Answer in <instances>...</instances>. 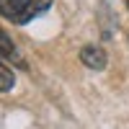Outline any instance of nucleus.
Wrapping results in <instances>:
<instances>
[{"label": "nucleus", "mask_w": 129, "mask_h": 129, "mask_svg": "<svg viewBox=\"0 0 129 129\" xmlns=\"http://www.w3.org/2000/svg\"><path fill=\"white\" fill-rule=\"evenodd\" d=\"M52 5V0H0V16L13 23H28Z\"/></svg>", "instance_id": "1"}, {"label": "nucleus", "mask_w": 129, "mask_h": 129, "mask_svg": "<svg viewBox=\"0 0 129 129\" xmlns=\"http://www.w3.org/2000/svg\"><path fill=\"white\" fill-rule=\"evenodd\" d=\"M80 62L85 64V67H90V70H103L106 67V52L101 47L88 44V47L80 49Z\"/></svg>", "instance_id": "2"}, {"label": "nucleus", "mask_w": 129, "mask_h": 129, "mask_svg": "<svg viewBox=\"0 0 129 129\" xmlns=\"http://www.w3.org/2000/svg\"><path fill=\"white\" fill-rule=\"evenodd\" d=\"M0 57H5V59H10V62L23 64V62H21V57H18V52H16V47H13V41H10V36L5 34L3 28H0Z\"/></svg>", "instance_id": "3"}, {"label": "nucleus", "mask_w": 129, "mask_h": 129, "mask_svg": "<svg viewBox=\"0 0 129 129\" xmlns=\"http://www.w3.org/2000/svg\"><path fill=\"white\" fill-rule=\"evenodd\" d=\"M13 83H16V78H13V72H10L3 62H0V93H5V90H10L13 88Z\"/></svg>", "instance_id": "4"}, {"label": "nucleus", "mask_w": 129, "mask_h": 129, "mask_svg": "<svg viewBox=\"0 0 129 129\" xmlns=\"http://www.w3.org/2000/svg\"><path fill=\"white\" fill-rule=\"evenodd\" d=\"M126 8H129V0H126Z\"/></svg>", "instance_id": "5"}]
</instances>
